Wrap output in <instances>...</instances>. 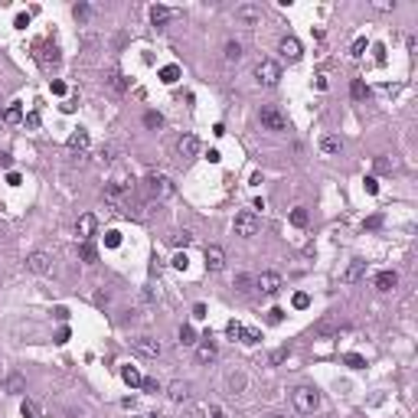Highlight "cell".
Instances as JSON below:
<instances>
[{"label":"cell","mask_w":418,"mask_h":418,"mask_svg":"<svg viewBox=\"0 0 418 418\" xmlns=\"http://www.w3.org/2000/svg\"><path fill=\"white\" fill-rule=\"evenodd\" d=\"M291 399H294V408L297 412H304V415L317 412V405H320V396L310 389V385H297L294 392H291Z\"/></svg>","instance_id":"6da1fadb"},{"label":"cell","mask_w":418,"mask_h":418,"mask_svg":"<svg viewBox=\"0 0 418 418\" xmlns=\"http://www.w3.org/2000/svg\"><path fill=\"white\" fill-rule=\"evenodd\" d=\"M232 229H235V235H242V239H252V235H258V229H262V219L255 216L252 209H245V212L235 216Z\"/></svg>","instance_id":"7a4b0ae2"},{"label":"cell","mask_w":418,"mask_h":418,"mask_svg":"<svg viewBox=\"0 0 418 418\" xmlns=\"http://www.w3.org/2000/svg\"><path fill=\"white\" fill-rule=\"evenodd\" d=\"M258 121H262L265 131H287V118L275 108V105H265V108L258 111Z\"/></svg>","instance_id":"3957f363"},{"label":"cell","mask_w":418,"mask_h":418,"mask_svg":"<svg viewBox=\"0 0 418 418\" xmlns=\"http://www.w3.org/2000/svg\"><path fill=\"white\" fill-rule=\"evenodd\" d=\"M147 190H151V196L154 199H167V196H173L176 187H173V180L164 173H151L147 176Z\"/></svg>","instance_id":"277c9868"},{"label":"cell","mask_w":418,"mask_h":418,"mask_svg":"<svg viewBox=\"0 0 418 418\" xmlns=\"http://www.w3.org/2000/svg\"><path fill=\"white\" fill-rule=\"evenodd\" d=\"M255 76H258V82H262V85H278V82H281V66H278L275 59H262V62H258V66H255Z\"/></svg>","instance_id":"5b68a950"},{"label":"cell","mask_w":418,"mask_h":418,"mask_svg":"<svg viewBox=\"0 0 418 418\" xmlns=\"http://www.w3.org/2000/svg\"><path fill=\"white\" fill-rule=\"evenodd\" d=\"M235 20L242 23V26H258L262 7H258V3H239V7H235Z\"/></svg>","instance_id":"8992f818"},{"label":"cell","mask_w":418,"mask_h":418,"mask_svg":"<svg viewBox=\"0 0 418 418\" xmlns=\"http://www.w3.org/2000/svg\"><path fill=\"white\" fill-rule=\"evenodd\" d=\"M134 353H141L147 360H157V356L164 353V346H160V340H154V337H137V340H134Z\"/></svg>","instance_id":"52a82bcc"},{"label":"cell","mask_w":418,"mask_h":418,"mask_svg":"<svg viewBox=\"0 0 418 418\" xmlns=\"http://www.w3.org/2000/svg\"><path fill=\"white\" fill-rule=\"evenodd\" d=\"M176 154L183 157V160H193L199 154V137L196 134H183L180 141H176Z\"/></svg>","instance_id":"ba28073f"},{"label":"cell","mask_w":418,"mask_h":418,"mask_svg":"<svg viewBox=\"0 0 418 418\" xmlns=\"http://www.w3.org/2000/svg\"><path fill=\"white\" fill-rule=\"evenodd\" d=\"M203 258H206V268H209V271H222V265H226V252H222L219 245H206Z\"/></svg>","instance_id":"9c48e42d"},{"label":"cell","mask_w":418,"mask_h":418,"mask_svg":"<svg viewBox=\"0 0 418 418\" xmlns=\"http://www.w3.org/2000/svg\"><path fill=\"white\" fill-rule=\"evenodd\" d=\"M26 268H30L33 275H46V271L53 268V262H49V255L46 252H33L30 258H26Z\"/></svg>","instance_id":"30bf717a"},{"label":"cell","mask_w":418,"mask_h":418,"mask_svg":"<svg viewBox=\"0 0 418 418\" xmlns=\"http://www.w3.org/2000/svg\"><path fill=\"white\" fill-rule=\"evenodd\" d=\"M258 287H262L265 294H278L281 291V275L278 271H262L258 275Z\"/></svg>","instance_id":"8fae6325"},{"label":"cell","mask_w":418,"mask_h":418,"mask_svg":"<svg viewBox=\"0 0 418 418\" xmlns=\"http://www.w3.org/2000/svg\"><path fill=\"white\" fill-rule=\"evenodd\" d=\"M95 226H98V222H95V216H92V212H85V216H82V219H78V239H82V242H92V235H95Z\"/></svg>","instance_id":"7c38bea8"},{"label":"cell","mask_w":418,"mask_h":418,"mask_svg":"<svg viewBox=\"0 0 418 418\" xmlns=\"http://www.w3.org/2000/svg\"><path fill=\"white\" fill-rule=\"evenodd\" d=\"M363 275H366V262H360V258H356V262H350V268L343 271V285H356Z\"/></svg>","instance_id":"4fadbf2b"},{"label":"cell","mask_w":418,"mask_h":418,"mask_svg":"<svg viewBox=\"0 0 418 418\" xmlns=\"http://www.w3.org/2000/svg\"><path fill=\"white\" fill-rule=\"evenodd\" d=\"M3 392H10V396H23L26 392V379L20 373H10L7 376V382H3Z\"/></svg>","instance_id":"5bb4252c"},{"label":"cell","mask_w":418,"mask_h":418,"mask_svg":"<svg viewBox=\"0 0 418 418\" xmlns=\"http://www.w3.org/2000/svg\"><path fill=\"white\" fill-rule=\"evenodd\" d=\"M281 53H285L291 62H297V59L304 56V49H301V43H297L294 36H285V39H281Z\"/></svg>","instance_id":"9a60e30c"},{"label":"cell","mask_w":418,"mask_h":418,"mask_svg":"<svg viewBox=\"0 0 418 418\" xmlns=\"http://www.w3.org/2000/svg\"><path fill=\"white\" fill-rule=\"evenodd\" d=\"M320 151H323V154H340L343 141L337 137V134H323V137H320Z\"/></svg>","instance_id":"2e32d148"},{"label":"cell","mask_w":418,"mask_h":418,"mask_svg":"<svg viewBox=\"0 0 418 418\" xmlns=\"http://www.w3.org/2000/svg\"><path fill=\"white\" fill-rule=\"evenodd\" d=\"M173 17H176V10H170V7H160V3L151 7V20H154V26H164V23L173 20Z\"/></svg>","instance_id":"e0dca14e"},{"label":"cell","mask_w":418,"mask_h":418,"mask_svg":"<svg viewBox=\"0 0 418 418\" xmlns=\"http://www.w3.org/2000/svg\"><path fill=\"white\" fill-rule=\"evenodd\" d=\"M396 281H399L396 271H379V275H376V287H379V291H392Z\"/></svg>","instance_id":"ac0fdd59"},{"label":"cell","mask_w":418,"mask_h":418,"mask_svg":"<svg viewBox=\"0 0 418 418\" xmlns=\"http://www.w3.org/2000/svg\"><path fill=\"white\" fill-rule=\"evenodd\" d=\"M196 360L199 363H212V360H216V343L209 340V337H206V343L196 350Z\"/></svg>","instance_id":"d6986e66"},{"label":"cell","mask_w":418,"mask_h":418,"mask_svg":"<svg viewBox=\"0 0 418 418\" xmlns=\"http://www.w3.org/2000/svg\"><path fill=\"white\" fill-rule=\"evenodd\" d=\"M170 399H173V402L190 399V382H173V385H170Z\"/></svg>","instance_id":"ffe728a7"},{"label":"cell","mask_w":418,"mask_h":418,"mask_svg":"<svg viewBox=\"0 0 418 418\" xmlns=\"http://www.w3.org/2000/svg\"><path fill=\"white\" fill-rule=\"evenodd\" d=\"M69 147H72V151H85V147H88V134L78 128V131L69 137Z\"/></svg>","instance_id":"44dd1931"},{"label":"cell","mask_w":418,"mask_h":418,"mask_svg":"<svg viewBox=\"0 0 418 418\" xmlns=\"http://www.w3.org/2000/svg\"><path fill=\"white\" fill-rule=\"evenodd\" d=\"M121 379H124V382H128V385L134 389V385H141V379H144V376L137 373L134 366H124V369H121Z\"/></svg>","instance_id":"7402d4cb"},{"label":"cell","mask_w":418,"mask_h":418,"mask_svg":"<svg viewBox=\"0 0 418 418\" xmlns=\"http://www.w3.org/2000/svg\"><path fill=\"white\" fill-rule=\"evenodd\" d=\"M226 59H229V62H239V59H242V46L235 43V39L226 43Z\"/></svg>","instance_id":"603a6c76"},{"label":"cell","mask_w":418,"mask_h":418,"mask_svg":"<svg viewBox=\"0 0 418 418\" xmlns=\"http://www.w3.org/2000/svg\"><path fill=\"white\" fill-rule=\"evenodd\" d=\"M3 121H7V124H20V121H23V111H20V105H10V108L3 111Z\"/></svg>","instance_id":"cb8c5ba5"},{"label":"cell","mask_w":418,"mask_h":418,"mask_svg":"<svg viewBox=\"0 0 418 418\" xmlns=\"http://www.w3.org/2000/svg\"><path fill=\"white\" fill-rule=\"evenodd\" d=\"M180 343H183V346H193V343H196V330H193L190 323L180 327Z\"/></svg>","instance_id":"d4e9b609"},{"label":"cell","mask_w":418,"mask_h":418,"mask_svg":"<svg viewBox=\"0 0 418 418\" xmlns=\"http://www.w3.org/2000/svg\"><path fill=\"white\" fill-rule=\"evenodd\" d=\"M20 415H23V418H39V408H36V402L23 399V402H20Z\"/></svg>","instance_id":"484cf974"},{"label":"cell","mask_w":418,"mask_h":418,"mask_svg":"<svg viewBox=\"0 0 418 418\" xmlns=\"http://www.w3.org/2000/svg\"><path fill=\"white\" fill-rule=\"evenodd\" d=\"M366 92H369V88H366L363 78H353V85H350V95H353V98H356V101L366 98Z\"/></svg>","instance_id":"4316f807"},{"label":"cell","mask_w":418,"mask_h":418,"mask_svg":"<svg viewBox=\"0 0 418 418\" xmlns=\"http://www.w3.org/2000/svg\"><path fill=\"white\" fill-rule=\"evenodd\" d=\"M160 78H164L167 85H173L176 78H180V69H176V66H164V69H160Z\"/></svg>","instance_id":"83f0119b"},{"label":"cell","mask_w":418,"mask_h":418,"mask_svg":"<svg viewBox=\"0 0 418 418\" xmlns=\"http://www.w3.org/2000/svg\"><path fill=\"white\" fill-rule=\"evenodd\" d=\"M144 124H147V128H164V114H157V111H147V114H144Z\"/></svg>","instance_id":"f1b7e54d"},{"label":"cell","mask_w":418,"mask_h":418,"mask_svg":"<svg viewBox=\"0 0 418 418\" xmlns=\"http://www.w3.org/2000/svg\"><path fill=\"white\" fill-rule=\"evenodd\" d=\"M111 88H114V92H128V78H124L121 72H111Z\"/></svg>","instance_id":"f546056e"},{"label":"cell","mask_w":418,"mask_h":418,"mask_svg":"<svg viewBox=\"0 0 418 418\" xmlns=\"http://www.w3.org/2000/svg\"><path fill=\"white\" fill-rule=\"evenodd\" d=\"M291 222H294V226H307V209L297 206L294 212H291Z\"/></svg>","instance_id":"4dcf8cb0"},{"label":"cell","mask_w":418,"mask_h":418,"mask_svg":"<svg viewBox=\"0 0 418 418\" xmlns=\"http://www.w3.org/2000/svg\"><path fill=\"white\" fill-rule=\"evenodd\" d=\"M239 337H242V343H248V346L262 340V337H258V330H245V327H242V333H239Z\"/></svg>","instance_id":"1f68e13d"},{"label":"cell","mask_w":418,"mask_h":418,"mask_svg":"<svg viewBox=\"0 0 418 418\" xmlns=\"http://www.w3.org/2000/svg\"><path fill=\"white\" fill-rule=\"evenodd\" d=\"M366 46H369V39H366V36H356V39H353V56H363Z\"/></svg>","instance_id":"d6a6232c"},{"label":"cell","mask_w":418,"mask_h":418,"mask_svg":"<svg viewBox=\"0 0 418 418\" xmlns=\"http://www.w3.org/2000/svg\"><path fill=\"white\" fill-rule=\"evenodd\" d=\"M248 285H252V278H248V275H239V278H235V287H239L242 294H248V291H252Z\"/></svg>","instance_id":"836d02e7"},{"label":"cell","mask_w":418,"mask_h":418,"mask_svg":"<svg viewBox=\"0 0 418 418\" xmlns=\"http://www.w3.org/2000/svg\"><path fill=\"white\" fill-rule=\"evenodd\" d=\"M105 245H111V248H114V245H121V232H105Z\"/></svg>","instance_id":"e575fe53"},{"label":"cell","mask_w":418,"mask_h":418,"mask_svg":"<svg viewBox=\"0 0 418 418\" xmlns=\"http://www.w3.org/2000/svg\"><path fill=\"white\" fill-rule=\"evenodd\" d=\"M281 320H285V310H281V307L268 310V323H281Z\"/></svg>","instance_id":"d590c367"},{"label":"cell","mask_w":418,"mask_h":418,"mask_svg":"<svg viewBox=\"0 0 418 418\" xmlns=\"http://www.w3.org/2000/svg\"><path fill=\"white\" fill-rule=\"evenodd\" d=\"M226 333H229L232 340H235V337L242 333V323H235V320H229V323H226Z\"/></svg>","instance_id":"8d00e7d4"},{"label":"cell","mask_w":418,"mask_h":418,"mask_svg":"<svg viewBox=\"0 0 418 418\" xmlns=\"http://www.w3.org/2000/svg\"><path fill=\"white\" fill-rule=\"evenodd\" d=\"M82 258H85V262H95V245H92V242L82 245Z\"/></svg>","instance_id":"74e56055"},{"label":"cell","mask_w":418,"mask_h":418,"mask_svg":"<svg viewBox=\"0 0 418 418\" xmlns=\"http://www.w3.org/2000/svg\"><path fill=\"white\" fill-rule=\"evenodd\" d=\"M346 366H353V369H363V356L350 353V356H346Z\"/></svg>","instance_id":"f35d334b"},{"label":"cell","mask_w":418,"mask_h":418,"mask_svg":"<svg viewBox=\"0 0 418 418\" xmlns=\"http://www.w3.org/2000/svg\"><path fill=\"white\" fill-rule=\"evenodd\" d=\"M287 356H291L287 346H285V350H275V353H271V363H281V360H287Z\"/></svg>","instance_id":"ab89813d"},{"label":"cell","mask_w":418,"mask_h":418,"mask_svg":"<svg viewBox=\"0 0 418 418\" xmlns=\"http://www.w3.org/2000/svg\"><path fill=\"white\" fill-rule=\"evenodd\" d=\"M376 170H379V173H385V170H392V164H389L385 157H376Z\"/></svg>","instance_id":"60d3db41"},{"label":"cell","mask_w":418,"mask_h":418,"mask_svg":"<svg viewBox=\"0 0 418 418\" xmlns=\"http://www.w3.org/2000/svg\"><path fill=\"white\" fill-rule=\"evenodd\" d=\"M307 304H310V297H307V294H294V307H301V310H304Z\"/></svg>","instance_id":"b9f144b4"},{"label":"cell","mask_w":418,"mask_h":418,"mask_svg":"<svg viewBox=\"0 0 418 418\" xmlns=\"http://www.w3.org/2000/svg\"><path fill=\"white\" fill-rule=\"evenodd\" d=\"M141 389L144 392H157V379H141Z\"/></svg>","instance_id":"7bdbcfd3"},{"label":"cell","mask_w":418,"mask_h":418,"mask_svg":"<svg viewBox=\"0 0 418 418\" xmlns=\"http://www.w3.org/2000/svg\"><path fill=\"white\" fill-rule=\"evenodd\" d=\"M379 226H382V216H369L366 219V229H379Z\"/></svg>","instance_id":"ee69618b"},{"label":"cell","mask_w":418,"mask_h":418,"mask_svg":"<svg viewBox=\"0 0 418 418\" xmlns=\"http://www.w3.org/2000/svg\"><path fill=\"white\" fill-rule=\"evenodd\" d=\"M173 242H176V245H190V242H193V235H190V232H180Z\"/></svg>","instance_id":"f6af8a7d"},{"label":"cell","mask_w":418,"mask_h":418,"mask_svg":"<svg viewBox=\"0 0 418 418\" xmlns=\"http://www.w3.org/2000/svg\"><path fill=\"white\" fill-rule=\"evenodd\" d=\"M366 190H369V193H379V183H376V176H366Z\"/></svg>","instance_id":"bcb514c9"},{"label":"cell","mask_w":418,"mask_h":418,"mask_svg":"<svg viewBox=\"0 0 418 418\" xmlns=\"http://www.w3.org/2000/svg\"><path fill=\"white\" fill-rule=\"evenodd\" d=\"M193 317H196V320L206 317V304H196V307H193Z\"/></svg>","instance_id":"7dc6e473"},{"label":"cell","mask_w":418,"mask_h":418,"mask_svg":"<svg viewBox=\"0 0 418 418\" xmlns=\"http://www.w3.org/2000/svg\"><path fill=\"white\" fill-rule=\"evenodd\" d=\"M17 26H20V30L23 26H30V13H20V17H17Z\"/></svg>","instance_id":"c3c4849f"},{"label":"cell","mask_w":418,"mask_h":418,"mask_svg":"<svg viewBox=\"0 0 418 418\" xmlns=\"http://www.w3.org/2000/svg\"><path fill=\"white\" fill-rule=\"evenodd\" d=\"M88 13H92V10H88V7H85V3H82V7H76V17H78V20H85V17H88Z\"/></svg>","instance_id":"681fc988"},{"label":"cell","mask_w":418,"mask_h":418,"mask_svg":"<svg viewBox=\"0 0 418 418\" xmlns=\"http://www.w3.org/2000/svg\"><path fill=\"white\" fill-rule=\"evenodd\" d=\"M173 268H187V255H176V258H173Z\"/></svg>","instance_id":"f907efd6"},{"label":"cell","mask_w":418,"mask_h":418,"mask_svg":"<svg viewBox=\"0 0 418 418\" xmlns=\"http://www.w3.org/2000/svg\"><path fill=\"white\" fill-rule=\"evenodd\" d=\"M13 160H10V154H0V167H10Z\"/></svg>","instance_id":"816d5d0a"},{"label":"cell","mask_w":418,"mask_h":418,"mask_svg":"<svg viewBox=\"0 0 418 418\" xmlns=\"http://www.w3.org/2000/svg\"><path fill=\"white\" fill-rule=\"evenodd\" d=\"M209 418H222V412L219 408H209Z\"/></svg>","instance_id":"f5cc1de1"},{"label":"cell","mask_w":418,"mask_h":418,"mask_svg":"<svg viewBox=\"0 0 418 418\" xmlns=\"http://www.w3.org/2000/svg\"><path fill=\"white\" fill-rule=\"evenodd\" d=\"M141 418H160V415H157V412H151V415H141Z\"/></svg>","instance_id":"db71d44e"},{"label":"cell","mask_w":418,"mask_h":418,"mask_svg":"<svg viewBox=\"0 0 418 418\" xmlns=\"http://www.w3.org/2000/svg\"><path fill=\"white\" fill-rule=\"evenodd\" d=\"M268 418H285V415H268Z\"/></svg>","instance_id":"11a10c76"}]
</instances>
